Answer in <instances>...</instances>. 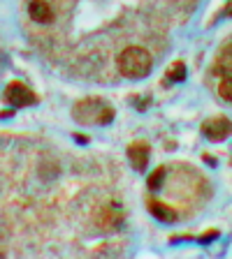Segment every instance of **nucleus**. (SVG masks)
<instances>
[{
  "label": "nucleus",
  "instance_id": "f257e3e1",
  "mask_svg": "<svg viewBox=\"0 0 232 259\" xmlns=\"http://www.w3.org/2000/svg\"><path fill=\"white\" fill-rule=\"evenodd\" d=\"M151 56L142 47H128L119 56V70L128 79H142L151 72Z\"/></svg>",
  "mask_w": 232,
  "mask_h": 259
},
{
  "label": "nucleus",
  "instance_id": "9b49d317",
  "mask_svg": "<svg viewBox=\"0 0 232 259\" xmlns=\"http://www.w3.org/2000/svg\"><path fill=\"white\" fill-rule=\"evenodd\" d=\"M216 236H218V232H209V234H205V236H202L200 241H202V243H209L211 238H216Z\"/></svg>",
  "mask_w": 232,
  "mask_h": 259
},
{
  "label": "nucleus",
  "instance_id": "39448f33",
  "mask_svg": "<svg viewBox=\"0 0 232 259\" xmlns=\"http://www.w3.org/2000/svg\"><path fill=\"white\" fill-rule=\"evenodd\" d=\"M7 102H10L12 107H26V104L32 102V95H30V91H28L23 83L14 81V83L7 86Z\"/></svg>",
  "mask_w": 232,
  "mask_h": 259
},
{
  "label": "nucleus",
  "instance_id": "1a4fd4ad",
  "mask_svg": "<svg viewBox=\"0 0 232 259\" xmlns=\"http://www.w3.org/2000/svg\"><path fill=\"white\" fill-rule=\"evenodd\" d=\"M170 79H174V81H184V79H186V67H184V63L172 65V70H170Z\"/></svg>",
  "mask_w": 232,
  "mask_h": 259
},
{
  "label": "nucleus",
  "instance_id": "7ed1b4c3",
  "mask_svg": "<svg viewBox=\"0 0 232 259\" xmlns=\"http://www.w3.org/2000/svg\"><path fill=\"white\" fill-rule=\"evenodd\" d=\"M28 16L38 26H49V23H54V7L49 5L47 0H30L28 3Z\"/></svg>",
  "mask_w": 232,
  "mask_h": 259
},
{
  "label": "nucleus",
  "instance_id": "6e6552de",
  "mask_svg": "<svg viewBox=\"0 0 232 259\" xmlns=\"http://www.w3.org/2000/svg\"><path fill=\"white\" fill-rule=\"evenodd\" d=\"M218 95L225 100V102L232 104V76H225L221 81V86H218Z\"/></svg>",
  "mask_w": 232,
  "mask_h": 259
},
{
  "label": "nucleus",
  "instance_id": "423d86ee",
  "mask_svg": "<svg viewBox=\"0 0 232 259\" xmlns=\"http://www.w3.org/2000/svg\"><path fill=\"white\" fill-rule=\"evenodd\" d=\"M128 160L132 162V167L142 171V169L149 164V148H146L144 144H132L128 148Z\"/></svg>",
  "mask_w": 232,
  "mask_h": 259
},
{
  "label": "nucleus",
  "instance_id": "f03ea898",
  "mask_svg": "<svg viewBox=\"0 0 232 259\" xmlns=\"http://www.w3.org/2000/svg\"><path fill=\"white\" fill-rule=\"evenodd\" d=\"M72 116H75L77 123H112L114 118V109L109 107L107 102H103V100H97V97H88V100H84V102H79L75 107V111H72Z\"/></svg>",
  "mask_w": 232,
  "mask_h": 259
},
{
  "label": "nucleus",
  "instance_id": "9d476101",
  "mask_svg": "<svg viewBox=\"0 0 232 259\" xmlns=\"http://www.w3.org/2000/svg\"><path fill=\"white\" fill-rule=\"evenodd\" d=\"M162 178H165V169H156V171H153L151 176H149V188L156 190L158 185L162 183Z\"/></svg>",
  "mask_w": 232,
  "mask_h": 259
},
{
  "label": "nucleus",
  "instance_id": "f8f14e48",
  "mask_svg": "<svg viewBox=\"0 0 232 259\" xmlns=\"http://www.w3.org/2000/svg\"><path fill=\"white\" fill-rule=\"evenodd\" d=\"M227 12H230V14H232V7H230V10H227Z\"/></svg>",
  "mask_w": 232,
  "mask_h": 259
},
{
  "label": "nucleus",
  "instance_id": "0eeeda50",
  "mask_svg": "<svg viewBox=\"0 0 232 259\" xmlns=\"http://www.w3.org/2000/svg\"><path fill=\"white\" fill-rule=\"evenodd\" d=\"M149 210L153 213V218H158L160 222H174L177 220V210L170 208L165 204H158V201H149Z\"/></svg>",
  "mask_w": 232,
  "mask_h": 259
},
{
  "label": "nucleus",
  "instance_id": "20e7f679",
  "mask_svg": "<svg viewBox=\"0 0 232 259\" xmlns=\"http://www.w3.org/2000/svg\"><path fill=\"white\" fill-rule=\"evenodd\" d=\"M202 132H205L207 139L211 141H223L232 135V123L227 118H214V120H207L202 125Z\"/></svg>",
  "mask_w": 232,
  "mask_h": 259
}]
</instances>
